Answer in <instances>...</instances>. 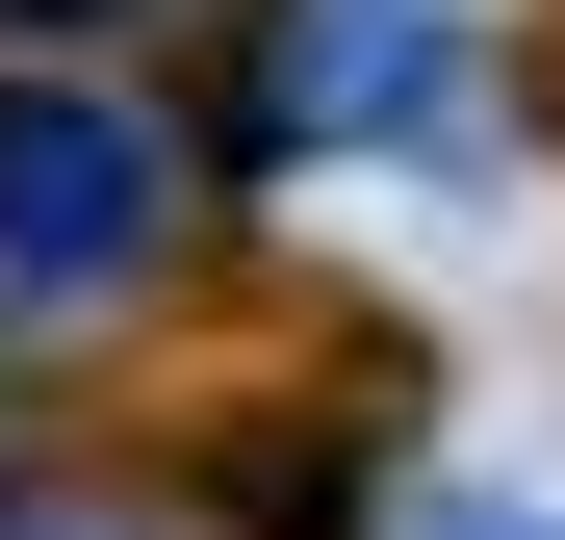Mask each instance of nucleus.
Segmentation results:
<instances>
[{"mask_svg": "<svg viewBox=\"0 0 565 540\" xmlns=\"http://www.w3.org/2000/svg\"><path fill=\"white\" fill-rule=\"evenodd\" d=\"M180 207V155L104 104V77H0V309H104Z\"/></svg>", "mask_w": 565, "mask_h": 540, "instance_id": "obj_1", "label": "nucleus"}, {"mask_svg": "<svg viewBox=\"0 0 565 540\" xmlns=\"http://www.w3.org/2000/svg\"><path fill=\"white\" fill-rule=\"evenodd\" d=\"M437 540H540V515H437Z\"/></svg>", "mask_w": 565, "mask_h": 540, "instance_id": "obj_4", "label": "nucleus"}, {"mask_svg": "<svg viewBox=\"0 0 565 540\" xmlns=\"http://www.w3.org/2000/svg\"><path fill=\"white\" fill-rule=\"evenodd\" d=\"M26 27H129V0H26Z\"/></svg>", "mask_w": 565, "mask_h": 540, "instance_id": "obj_3", "label": "nucleus"}, {"mask_svg": "<svg viewBox=\"0 0 565 540\" xmlns=\"http://www.w3.org/2000/svg\"><path fill=\"white\" fill-rule=\"evenodd\" d=\"M437 104V27L412 0H282V77H257V129L309 155V129H412Z\"/></svg>", "mask_w": 565, "mask_h": 540, "instance_id": "obj_2", "label": "nucleus"}]
</instances>
